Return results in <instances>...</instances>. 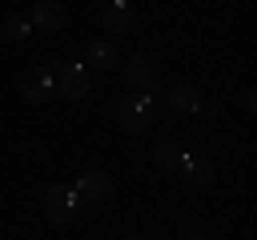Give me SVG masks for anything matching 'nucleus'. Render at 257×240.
Instances as JSON below:
<instances>
[{
	"instance_id": "obj_1",
	"label": "nucleus",
	"mask_w": 257,
	"mask_h": 240,
	"mask_svg": "<svg viewBox=\"0 0 257 240\" xmlns=\"http://www.w3.org/2000/svg\"><path fill=\"white\" fill-rule=\"evenodd\" d=\"M107 197H111V176H107V172H82V180L73 185L77 214H94Z\"/></svg>"
},
{
	"instance_id": "obj_2",
	"label": "nucleus",
	"mask_w": 257,
	"mask_h": 240,
	"mask_svg": "<svg viewBox=\"0 0 257 240\" xmlns=\"http://www.w3.org/2000/svg\"><path fill=\"white\" fill-rule=\"evenodd\" d=\"M120 125L128 133H146L155 125V94L142 90V94H124L120 99Z\"/></svg>"
},
{
	"instance_id": "obj_3",
	"label": "nucleus",
	"mask_w": 257,
	"mask_h": 240,
	"mask_svg": "<svg viewBox=\"0 0 257 240\" xmlns=\"http://www.w3.org/2000/svg\"><path fill=\"white\" fill-rule=\"evenodd\" d=\"M52 69H56V94H64V99H86V90H90V69L82 60H64V65H52Z\"/></svg>"
},
{
	"instance_id": "obj_4",
	"label": "nucleus",
	"mask_w": 257,
	"mask_h": 240,
	"mask_svg": "<svg viewBox=\"0 0 257 240\" xmlns=\"http://www.w3.org/2000/svg\"><path fill=\"white\" fill-rule=\"evenodd\" d=\"M43 210H47V219H52L56 227H64V223H73V219H77V202H73V189H69V185H52V189H47V197H43Z\"/></svg>"
},
{
	"instance_id": "obj_5",
	"label": "nucleus",
	"mask_w": 257,
	"mask_h": 240,
	"mask_svg": "<svg viewBox=\"0 0 257 240\" xmlns=\"http://www.w3.org/2000/svg\"><path fill=\"white\" fill-rule=\"evenodd\" d=\"M18 86H22V94H26V103H47L56 94V73H52V65H35Z\"/></svg>"
},
{
	"instance_id": "obj_6",
	"label": "nucleus",
	"mask_w": 257,
	"mask_h": 240,
	"mask_svg": "<svg viewBox=\"0 0 257 240\" xmlns=\"http://www.w3.org/2000/svg\"><path fill=\"white\" fill-rule=\"evenodd\" d=\"M86 69L94 73H107V69H120V47L111 39H99V43L86 47Z\"/></svg>"
},
{
	"instance_id": "obj_7",
	"label": "nucleus",
	"mask_w": 257,
	"mask_h": 240,
	"mask_svg": "<svg viewBox=\"0 0 257 240\" xmlns=\"http://www.w3.org/2000/svg\"><path fill=\"white\" fill-rule=\"evenodd\" d=\"M128 18H133L128 0H103L99 22H103V30H107V35H124V30H128Z\"/></svg>"
},
{
	"instance_id": "obj_8",
	"label": "nucleus",
	"mask_w": 257,
	"mask_h": 240,
	"mask_svg": "<svg viewBox=\"0 0 257 240\" xmlns=\"http://www.w3.org/2000/svg\"><path fill=\"white\" fill-rule=\"evenodd\" d=\"M167 107H172L176 116H189V111H197V107H202V99H197V86H193V82H176V86H167Z\"/></svg>"
},
{
	"instance_id": "obj_9",
	"label": "nucleus",
	"mask_w": 257,
	"mask_h": 240,
	"mask_svg": "<svg viewBox=\"0 0 257 240\" xmlns=\"http://www.w3.org/2000/svg\"><path fill=\"white\" fill-rule=\"evenodd\" d=\"M124 73H128V82H133V86H142V90H150V94H155V60H150L146 52L128 56Z\"/></svg>"
},
{
	"instance_id": "obj_10",
	"label": "nucleus",
	"mask_w": 257,
	"mask_h": 240,
	"mask_svg": "<svg viewBox=\"0 0 257 240\" xmlns=\"http://www.w3.org/2000/svg\"><path fill=\"white\" fill-rule=\"evenodd\" d=\"M180 163H184V180H189V185H197V189H206L214 180V163L206 155H180Z\"/></svg>"
},
{
	"instance_id": "obj_11",
	"label": "nucleus",
	"mask_w": 257,
	"mask_h": 240,
	"mask_svg": "<svg viewBox=\"0 0 257 240\" xmlns=\"http://www.w3.org/2000/svg\"><path fill=\"white\" fill-rule=\"evenodd\" d=\"M30 22L43 26V30H60V26H64V5H60V0H35Z\"/></svg>"
},
{
	"instance_id": "obj_12",
	"label": "nucleus",
	"mask_w": 257,
	"mask_h": 240,
	"mask_svg": "<svg viewBox=\"0 0 257 240\" xmlns=\"http://www.w3.org/2000/svg\"><path fill=\"white\" fill-rule=\"evenodd\" d=\"M30 30H35V22H30L26 13H9V18H5V35L9 39H26Z\"/></svg>"
},
{
	"instance_id": "obj_13",
	"label": "nucleus",
	"mask_w": 257,
	"mask_h": 240,
	"mask_svg": "<svg viewBox=\"0 0 257 240\" xmlns=\"http://www.w3.org/2000/svg\"><path fill=\"white\" fill-rule=\"evenodd\" d=\"M155 163H159V167L180 163V146H172V142H159V146H155Z\"/></svg>"
},
{
	"instance_id": "obj_14",
	"label": "nucleus",
	"mask_w": 257,
	"mask_h": 240,
	"mask_svg": "<svg viewBox=\"0 0 257 240\" xmlns=\"http://www.w3.org/2000/svg\"><path fill=\"white\" fill-rule=\"evenodd\" d=\"M184 240H206V231H197V227H193V231H189Z\"/></svg>"
},
{
	"instance_id": "obj_15",
	"label": "nucleus",
	"mask_w": 257,
	"mask_h": 240,
	"mask_svg": "<svg viewBox=\"0 0 257 240\" xmlns=\"http://www.w3.org/2000/svg\"><path fill=\"white\" fill-rule=\"evenodd\" d=\"M124 240H142V236H124Z\"/></svg>"
}]
</instances>
